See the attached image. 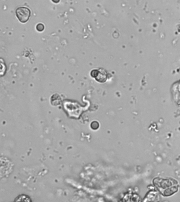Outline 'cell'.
Masks as SVG:
<instances>
[{
  "mask_svg": "<svg viewBox=\"0 0 180 202\" xmlns=\"http://www.w3.org/2000/svg\"><path fill=\"white\" fill-rule=\"evenodd\" d=\"M15 201H23V202H30L31 201L29 198H28L27 196L24 195H20L17 198V199L15 200Z\"/></svg>",
  "mask_w": 180,
  "mask_h": 202,
  "instance_id": "cell-4",
  "label": "cell"
},
{
  "mask_svg": "<svg viewBox=\"0 0 180 202\" xmlns=\"http://www.w3.org/2000/svg\"><path fill=\"white\" fill-rule=\"evenodd\" d=\"M37 30L39 31H43V29H44V26H43V24L41 23L38 24L37 26Z\"/></svg>",
  "mask_w": 180,
  "mask_h": 202,
  "instance_id": "cell-6",
  "label": "cell"
},
{
  "mask_svg": "<svg viewBox=\"0 0 180 202\" xmlns=\"http://www.w3.org/2000/svg\"><path fill=\"white\" fill-rule=\"evenodd\" d=\"M52 1L54 3H58L60 1V0H52Z\"/></svg>",
  "mask_w": 180,
  "mask_h": 202,
  "instance_id": "cell-7",
  "label": "cell"
},
{
  "mask_svg": "<svg viewBox=\"0 0 180 202\" xmlns=\"http://www.w3.org/2000/svg\"><path fill=\"white\" fill-rule=\"evenodd\" d=\"M90 126H91V127H92V129H94V130H96L97 129H98L99 125L98 123L96 122V121H94V122H92V124H91V125H90Z\"/></svg>",
  "mask_w": 180,
  "mask_h": 202,
  "instance_id": "cell-5",
  "label": "cell"
},
{
  "mask_svg": "<svg viewBox=\"0 0 180 202\" xmlns=\"http://www.w3.org/2000/svg\"><path fill=\"white\" fill-rule=\"evenodd\" d=\"M61 99L58 94H54L51 98V103L54 106H58L61 104Z\"/></svg>",
  "mask_w": 180,
  "mask_h": 202,
  "instance_id": "cell-3",
  "label": "cell"
},
{
  "mask_svg": "<svg viewBox=\"0 0 180 202\" xmlns=\"http://www.w3.org/2000/svg\"><path fill=\"white\" fill-rule=\"evenodd\" d=\"M91 75L93 78L96 79V80L99 82H105L107 80V74L106 72L103 70H95L91 72Z\"/></svg>",
  "mask_w": 180,
  "mask_h": 202,
  "instance_id": "cell-2",
  "label": "cell"
},
{
  "mask_svg": "<svg viewBox=\"0 0 180 202\" xmlns=\"http://www.w3.org/2000/svg\"><path fill=\"white\" fill-rule=\"evenodd\" d=\"M16 15L20 22L26 23L30 19L31 11L26 7H19L16 10Z\"/></svg>",
  "mask_w": 180,
  "mask_h": 202,
  "instance_id": "cell-1",
  "label": "cell"
}]
</instances>
